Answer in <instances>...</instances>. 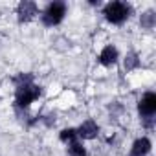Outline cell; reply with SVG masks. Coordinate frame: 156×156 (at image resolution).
I'll return each mask as SVG.
<instances>
[{"mask_svg": "<svg viewBox=\"0 0 156 156\" xmlns=\"http://www.w3.org/2000/svg\"><path fill=\"white\" fill-rule=\"evenodd\" d=\"M19 81H22L17 87V105L19 107H28L33 99H37L41 96V88L37 85L31 83V77H20Z\"/></svg>", "mask_w": 156, "mask_h": 156, "instance_id": "obj_1", "label": "cell"}, {"mask_svg": "<svg viewBox=\"0 0 156 156\" xmlns=\"http://www.w3.org/2000/svg\"><path fill=\"white\" fill-rule=\"evenodd\" d=\"M129 15H130V8L123 2H110L105 8V17L112 24H121L123 20L129 19Z\"/></svg>", "mask_w": 156, "mask_h": 156, "instance_id": "obj_2", "label": "cell"}, {"mask_svg": "<svg viewBox=\"0 0 156 156\" xmlns=\"http://www.w3.org/2000/svg\"><path fill=\"white\" fill-rule=\"evenodd\" d=\"M64 15H66V6H64L62 2H53V4H50V6L44 9V13H42V22H44L46 26H55V24H59V22L62 20Z\"/></svg>", "mask_w": 156, "mask_h": 156, "instance_id": "obj_3", "label": "cell"}, {"mask_svg": "<svg viewBox=\"0 0 156 156\" xmlns=\"http://www.w3.org/2000/svg\"><path fill=\"white\" fill-rule=\"evenodd\" d=\"M138 108H140V114H143V116H152V114L156 112V96H154L152 92H147V94L141 98Z\"/></svg>", "mask_w": 156, "mask_h": 156, "instance_id": "obj_4", "label": "cell"}, {"mask_svg": "<svg viewBox=\"0 0 156 156\" xmlns=\"http://www.w3.org/2000/svg\"><path fill=\"white\" fill-rule=\"evenodd\" d=\"M17 13H19L20 22H28L37 15V4L35 2H20L17 8Z\"/></svg>", "mask_w": 156, "mask_h": 156, "instance_id": "obj_5", "label": "cell"}, {"mask_svg": "<svg viewBox=\"0 0 156 156\" xmlns=\"http://www.w3.org/2000/svg\"><path fill=\"white\" fill-rule=\"evenodd\" d=\"M75 132H77V136H81V138H85V140H92V138H96V136H98L99 127H98L92 119H88V121H85L79 129H77Z\"/></svg>", "mask_w": 156, "mask_h": 156, "instance_id": "obj_6", "label": "cell"}, {"mask_svg": "<svg viewBox=\"0 0 156 156\" xmlns=\"http://www.w3.org/2000/svg\"><path fill=\"white\" fill-rule=\"evenodd\" d=\"M151 151V140L149 138H140L134 141L130 149V156H147Z\"/></svg>", "mask_w": 156, "mask_h": 156, "instance_id": "obj_7", "label": "cell"}, {"mask_svg": "<svg viewBox=\"0 0 156 156\" xmlns=\"http://www.w3.org/2000/svg\"><path fill=\"white\" fill-rule=\"evenodd\" d=\"M116 61H118V50H116L114 46L103 48V51L99 53V62L105 64V66H110V64H114Z\"/></svg>", "mask_w": 156, "mask_h": 156, "instance_id": "obj_8", "label": "cell"}, {"mask_svg": "<svg viewBox=\"0 0 156 156\" xmlns=\"http://www.w3.org/2000/svg\"><path fill=\"white\" fill-rule=\"evenodd\" d=\"M70 156H87V151H85L83 143L72 141V143H70Z\"/></svg>", "mask_w": 156, "mask_h": 156, "instance_id": "obj_9", "label": "cell"}, {"mask_svg": "<svg viewBox=\"0 0 156 156\" xmlns=\"http://www.w3.org/2000/svg\"><path fill=\"white\" fill-rule=\"evenodd\" d=\"M75 136H77V132L73 130V129H64L62 132H61V140L62 141H75Z\"/></svg>", "mask_w": 156, "mask_h": 156, "instance_id": "obj_10", "label": "cell"}, {"mask_svg": "<svg viewBox=\"0 0 156 156\" xmlns=\"http://www.w3.org/2000/svg\"><path fill=\"white\" fill-rule=\"evenodd\" d=\"M134 66H138V59H136V55H129L127 61H125V68L130 70V68H134Z\"/></svg>", "mask_w": 156, "mask_h": 156, "instance_id": "obj_11", "label": "cell"}]
</instances>
